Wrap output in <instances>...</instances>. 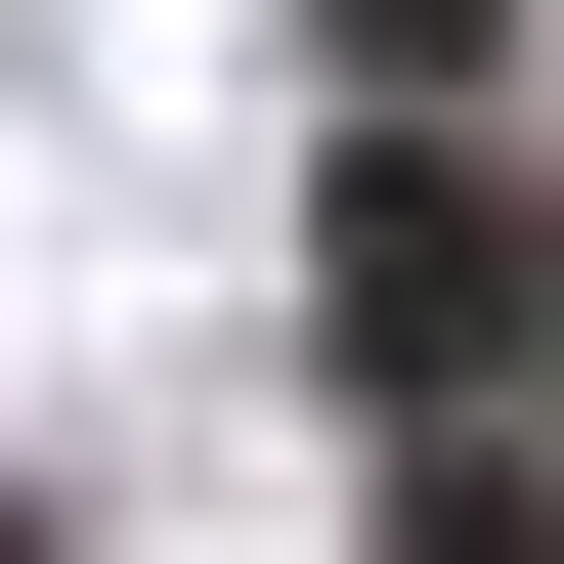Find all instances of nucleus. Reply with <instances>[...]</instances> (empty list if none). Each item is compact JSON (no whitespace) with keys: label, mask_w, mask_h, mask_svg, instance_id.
Returning <instances> with one entry per match:
<instances>
[{"label":"nucleus","mask_w":564,"mask_h":564,"mask_svg":"<svg viewBox=\"0 0 564 564\" xmlns=\"http://www.w3.org/2000/svg\"><path fill=\"white\" fill-rule=\"evenodd\" d=\"M391 564H564V478H521V434H478V478H434V521H391Z\"/></svg>","instance_id":"f03ea898"},{"label":"nucleus","mask_w":564,"mask_h":564,"mask_svg":"<svg viewBox=\"0 0 564 564\" xmlns=\"http://www.w3.org/2000/svg\"><path fill=\"white\" fill-rule=\"evenodd\" d=\"M348 391H564V217L434 131V174H348Z\"/></svg>","instance_id":"f257e3e1"},{"label":"nucleus","mask_w":564,"mask_h":564,"mask_svg":"<svg viewBox=\"0 0 564 564\" xmlns=\"http://www.w3.org/2000/svg\"><path fill=\"white\" fill-rule=\"evenodd\" d=\"M348 44H478V0H348Z\"/></svg>","instance_id":"7ed1b4c3"}]
</instances>
